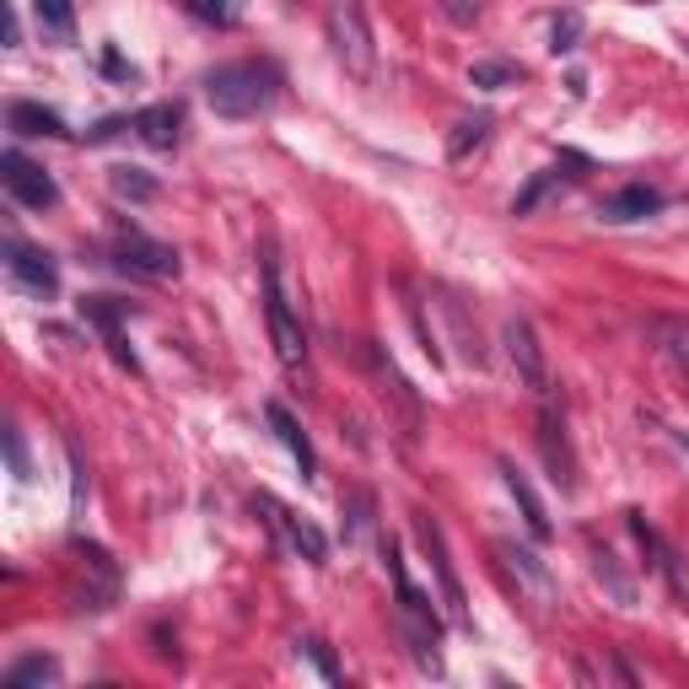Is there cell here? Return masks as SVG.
Wrapping results in <instances>:
<instances>
[{"instance_id": "12", "label": "cell", "mask_w": 689, "mask_h": 689, "mask_svg": "<svg viewBox=\"0 0 689 689\" xmlns=\"http://www.w3.org/2000/svg\"><path fill=\"white\" fill-rule=\"evenodd\" d=\"M631 534H636L641 549L652 555V571H657V577L668 582V592H674L679 603H689V571H685V560H679V549L663 539V534H657V528H652V523H646L641 512H631Z\"/></svg>"}, {"instance_id": "24", "label": "cell", "mask_w": 689, "mask_h": 689, "mask_svg": "<svg viewBox=\"0 0 689 689\" xmlns=\"http://www.w3.org/2000/svg\"><path fill=\"white\" fill-rule=\"evenodd\" d=\"M485 135H491V113H474V119H463V124L447 135V162H469V151L485 146Z\"/></svg>"}, {"instance_id": "11", "label": "cell", "mask_w": 689, "mask_h": 689, "mask_svg": "<svg viewBox=\"0 0 689 689\" xmlns=\"http://www.w3.org/2000/svg\"><path fill=\"white\" fill-rule=\"evenodd\" d=\"M361 361L372 367V378L383 383V394H389V398L398 404V420H404V437L415 442V437H420V394H415V389L404 383V372H398V367L389 361V356H383V350H378V344H361Z\"/></svg>"}, {"instance_id": "13", "label": "cell", "mask_w": 689, "mask_h": 689, "mask_svg": "<svg viewBox=\"0 0 689 689\" xmlns=\"http://www.w3.org/2000/svg\"><path fill=\"white\" fill-rule=\"evenodd\" d=\"M124 313H130V302H113V296H81V318L102 329V340H108V350H113V361H119L124 372H141L135 350L124 344Z\"/></svg>"}, {"instance_id": "1", "label": "cell", "mask_w": 689, "mask_h": 689, "mask_svg": "<svg viewBox=\"0 0 689 689\" xmlns=\"http://www.w3.org/2000/svg\"><path fill=\"white\" fill-rule=\"evenodd\" d=\"M286 76L270 59H227L216 70H205V102L221 119H259L281 102Z\"/></svg>"}, {"instance_id": "23", "label": "cell", "mask_w": 689, "mask_h": 689, "mask_svg": "<svg viewBox=\"0 0 689 689\" xmlns=\"http://www.w3.org/2000/svg\"><path fill=\"white\" fill-rule=\"evenodd\" d=\"M59 679V663L54 657H22V663H11L6 668V689H33V685H54Z\"/></svg>"}, {"instance_id": "22", "label": "cell", "mask_w": 689, "mask_h": 689, "mask_svg": "<svg viewBox=\"0 0 689 689\" xmlns=\"http://www.w3.org/2000/svg\"><path fill=\"white\" fill-rule=\"evenodd\" d=\"M33 22L44 28V39H54V44L76 39V6L70 0H33Z\"/></svg>"}, {"instance_id": "8", "label": "cell", "mask_w": 689, "mask_h": 689, "mask_svg": "<svg viewBox=\"0 0 689 689\" xmlns=\"http://www.w3.org/2000/svg\"><path fill=\"white\" fill-rule=\"evenodd\" d=\"M0 184H6V195L17 199V205H28V210H50L54 199H59L54 178L33 156H22V151H6V156H0Z\"/></svg>"}, {"instance_id": "14", "label": "cell", "mask_w": 689, "mask_h": 689, "mask_svg": "<svg viewBox=\"0 0 689 689\" xmlns=\"http://www.w3.org/2000/svg\"><path fill=\"white\" fill-rule=\"evenodd\" d=\"M539 452H544V463H549V480L566 495L577 491V458H571V442H566V420L549 404L539 409Z\"/></svg>"}, {"instance_id": "7", "label": "cell", "mask_w": 689, "mask_h": 689, "mask_svg": "<svg viewBox=\"0 0 689 689\" xmlns=\"http://www.w3.org/2000/svg\"><path fill=\"white\" fill-rule=\"evenodd\" d=\"M501 344H506V361L523 378V389H534L539 398L549 394V361H544V344L534 335V324L528 318H506L501 324Z\"/></svg>"}, {"instance_id": "28", "label": "cell", "mask_w": 689, "mask_h": 689, "mask_svg": "<svg viewBox=\"0 0 689 689\" xmlns=\"http://www.w3.org/2000/svg\"><path fill=\"white\" fill-rule=\"evenodd\" d=\"M296 652H302V657H307V663L329 679V685H340V663H335V652H329L318 636H302V641H296Z\"/></svg>"}, {"instance_id": "18", "label": "cell", "mask_w": 689, "mask_h": 689, "mask_svg": "<svg viewBox=\"0 0 689 689\" xmlns=\"http://www.w3.org/2000/svg\"><path fill=\"white\" fill-rule=\"evenodd\" d=\"M264 415H270L275 437H281V442L292 447V458H296V469H302V480H318V452H313V442H307V431L296 426V415H292V409L270 398V409H264Z\"/></svg>"}, {"instance_id": "27", "label": "cell", "mask_w": 689, "mask_h": 689, "mask_svg": "<svg viewBox=\"0 0 689 689\" xmlns=\"http://www.w3.org/2000/svg\"><path fill=\"white\" fill-rule=\"evenodd\" d=\"M367 528H372V495L356 491L350 501H344V544H356Z\"/></svg>"}, {"instance_id": "29", "label": "cell", "mask_w": 689, "mask_h": 689, "mask_svg": "<svg viewBox=\"0 0 689 689\" xmlns=\"http://www.w3.org/2000/svg\"><path fill=\"white\" fill-rule=\"evenodd\" d=\"M577 39H582V17H577V11L555 17V28H549V54H571L577 50Z\"/></svg>"}, {"instance_id": "4", "label": "cell", "mask_w": 689, "mask_h": 689, "mask_svg": "<svg viewBox=\"0 0 689 689\" xmlns=\"http://www.w3.org/2000/svg\"><path fill=\"white\" fill-rule=\"evenodd\" d=\"M264 313H270V340H275V356H281V367H302L307 361V335H302V324H296L292 302L281 292V264H275V248L264 243Z\"/></svg>"}, {"instance_id": "31", "label": "cell", "mask_w": 689, "mask_h": 689, "mask_svg": "<svg viewBox=\"0 0 689 689\" xmlns=\"http://www.w3.org/2000/svg\"><path fill=\"white\" fill-rule=\"evenodd\" d=\"M6 458H11V474H17V480H33V469H28V447H22V431H17V426H6Z\"/></svg>"}, {"instance_id": "15", "label": "cell", "mask_w": 689, "mask_h": 689, "mask_svg": "<svg viewBox=\"0 0 689 689\" xmlns=\"http://www.w3.org/2000/svg\"><path fill=\"white\" fill-rule=\"evenodd\" d=\"M259 506H264V512H270V523H275V528H281V534L292 539V549L302 555V560H313V566H324V560H329V539H324V534H318V528H313L307 517L286 512V506H281L275 495H259Z\"/></svg>"}, {"instance_id": "9", "label": "cell", "mask_w": 689, "mask_h": 689, "mask_svg": "<svg viewBox=\"0 0 689 689\" xmlns=\"http://www.w3.org/2000/svg\"><path fill=\"white\" fill-rule=\"evenodd\" d=\"M495 560L517 577V592H528L539 609H555V603H560V582L549 577V566H544L534 549H523V544H512V539H495Z\"/></svg>"}, {"instance_id": "19", "label": "cell", "mask_w": 689, "mask_h": 689, "mask_svg": "<svg viewBox=\"0 0 689 689\" xmlns=\"http://www.w3.org/2000/svg\"><path fill=\"white\" fill-rule=\"evenodd\" d=\"M6 124H11V135H50V141H65L70 130H65V119L59 113H50L44 102H11L6 108Z\"/></svg>"}, {"instance_id": "5", "label": "cell", "mask_w": 689, "mask_h": 689, "mask_svg": "<svg viewBox=\"0 0 689 689\" xmlns=\"http://www.w3.org/2000/svg\"><path fill=\"white\" fill-rule=\"evenodd\" d=\"M415 539H420L426 560H431V571H437V588H442V603H447V614H452V625H458V631H474V620H469V598H463V582H458V571H452V555H447L442 528H437L426 512H415Z\"/></svg>"}, {"instance_id": "17", "label": "cell", "mask_w": 689, "mask_h": 689, "mask_svg": "<svg viewBox=\"0 0 689 689\" xmlns=\"http://www.w3.org/2000/svg\"><path fill=\"white\" fill-rule=\"evenodd\" d=\"M130 124H135V135H141L151 151H173L178 146V124H184V113H178V102H151V108H141Z\"/></svg>"}, {"instance_id": "6", "label": "cell", "mask_w": 689, "mask_h": 689, "mask_svg": "<svg viewBox=\"0 0 689 689\" xmlns=\"http://www.w3.org/2000/svg\"><path fill=\"white\" fill-rule=\"evenodd\" d=\"M113 259H119L124 275H146V281H167V275H178V253H173L167 243H156V238H146L141 227H124V221H119Z\"/></svg>"}, {"instance_id": "34", "label": "cell", "mask_w": 689, "mask_h": 689, "mask_svg": "<svg viewBox=\"0 0 689 689\" xmlns=\"http://www.w3.org/2000/svg\"><path fill=\"white\" fill-rule=\"evenodd\" d=\"M124 130V119H102L98 130H87V141H108V135H119Z\"/></svg>"}, {"instance_id": "33", "label": "cell", "mask_w": 689, "mask_h": 689, "mask_svg": "<svg viewBox=\"0 0 689 689\" xmlns=\"http://www.w3.org/2000/svg\"><path fill=\"white\" fill-rule=\"evenodd\" d=\"M102 70H108V76H119V81H135V65H124L113 50H102Z\"/></svg>"}, {"instance_id": "3", "label": "cell", "mask_w": 689, "mask_h": 689, "mask_svg": "<svg viewBox=\"0 0 689 689\" xmlns=\"http://www.w3.org/2000/svg\"><path fill=\"white\" fill-rule=\"evenodd\" d=\"M329 44H335L340 65L356 76V81H372V70H378V44H372L367 0H329Z\"/></svg>"}, {"instance_id": "32", "label": "cell", "mask_w": 689, "mask_h": 689, "mask_svg": "<svg viewBox=\"0 0 689 689\" xmlns=\"http://www.w3.org/2000/svg\"><path fill=\"white\" fill-rule=\"evenodd\" d=\"M442 11L458 22V28H474V17H480V6H474V0H442Z\"/></svg>"}, {"instance_id": "25", "label": "cell", "mask_w": 689, "mask_h": 689, "mask_svg": "<svg viewBox=\"0 0 689 689\" xmlns=\"http://www.w3.org/2000/svg\"><path fill=\"white\" fill-rule=\"evenodd\" d=\"M592 571H598V582H603V588L614 592V603H625V609L636 603V582H631V577H620L614 555H609V549H598V544H592Z\"/></svg>"}, {"instance_id": "20", "label": "cell", "mask_w": 689, "mask_h": 689, "mask_svg": "<svg viewBox=\"0 0 689 689\" xmlns=\"http://www.w3.org/2000/svg\"><path fill=\"white\" fill-rule=\"evenodd\" d=\"M657 210H663V195L646 189V184H631V189H620V195H609L598 205L603 221H641V216H657Z\"/></svg>"}, {"instance_id": "26", "label": "cell", "mask_w": 689, "mask_h": 689, "mask_svg": "<svg viewBox=\"0 0 689 689\" xmlns=\"http://www.w3.org/2000/svg\"><path fill=\"white\" fill-rule=\"evenodd\" d=\"M469 81L485 87V92H501V87H517L523 70H517L512 59H474V65H469Z\"/></svg>"}, {"instance_id": "35", "label": "cell", "mask_w": 689, "mask_h": 689, "mask_svg": "<svg viewBox=\"0 0 689 689\" xmlns=\"http://www.w3.org/2000/svg\"><path fill=\"white\" fill-rule=\"evenodd\" d=\"M679 447H685V452H689V437H679Z\"/></svg>"}, {"instance_id": "16", "label": "cell", "mask_w": 689, "mask_h": 689, "mask_svg": "<svg viewBox=\"0 0 689 689\" xmlns=\"http://www.w3.org/2000/svg\"><path fill=\"white\" fill-rule=\"evenodd\" d=\"M501 480H506V491H512V501H517V512H523V523H528V534L534 539H549L555 528H549V512H544L539 491L528 485V474L512 463V458H501Z\"/></svg>"}, {"instance_id": "21", "label": "cell", "mask_w": 689, "mask_h": 689, "mask_svg": "<svg viewBox=\"0 0 689 689\" xmlns=\"http://www.w3.org/2000/svg\"><path fill=\"white\" fill-rule=\"evenodd\" d=\"M108 189H113V199L151 205V199H156V178H151L146 167H130V162H119V167H108Z\"/></svg>"}, {"instance_id": "30", "label": "cell", "mask_w": 689, "mask_h": 689, "mask_svg": "<svg viewBox=\"0 0 689 689\" xmlns=\"http://www.w3.org/2000/svg\"><path fill=\"white\" fill-rule=\"evenodd\" d=\"M555 184H560V173H539V178H534L523 195L512 199V216H528V210H534V205L544 199V189H555Z\"/></svg>"}, {"instance_id": "2", "label": "cell", "mask_w": 689, "mask_h": 689, "mask_svg": "<svg viewBox=\"0 0 689 689\" xmlns=\"http://www.w3.org/2000/svg\"><path fill=\"white\" fill-rule=\"evenodd\" d=\"M383 566H389V577H394V592H398V625H404V636H409V652H415V663L426 668V674H442V657H437V636H442V620H437V609H431V598L415 588L409 577H404V560H398V544L389 539L383 544Z\"/></svg>"}, {"instance_id": "10", "label": "cell", "mask_w": 689, "mask_h": 689, "mask_svg": "<svg viewBox=\"0 0 689 689\" xmlns=\"http://www.w3.org/2000/svg\"><path fill=\"white\" fill-rule=\"evenodd\" d=\"M6 275H11L28 296H39V302H50V296L59 292V270H54V259L44 253V248L17 243V238H6Z\"/></svg>"}]
</instances>
